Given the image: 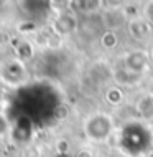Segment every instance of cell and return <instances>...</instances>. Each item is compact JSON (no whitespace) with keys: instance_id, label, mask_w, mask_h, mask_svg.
<instances>
[{"instance_id":"6da1fadb","label":"cell","mask_w":153,"mask_h":157,"mask_svg":"<svg viewBox=\"0 0 153 157\" xmlns=\"http://www.w3.org/2000/svg\"><path fill=\"white\" fill-rule=\"evenodd\" d=\"M5 129H7V122H5V119H3V116L0 114V137L3 136V132H5Z\"/></svg>"}]
</instances>
